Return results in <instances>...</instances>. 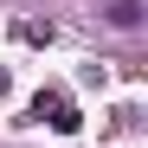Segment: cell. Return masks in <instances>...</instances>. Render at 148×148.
I'll return each instance as SVG.
<instances>
[{
  "label": "cell",
  "instance_id": "cell-3",
  "mask_svg": "<svg viewBox=\"0 0 148 148\" xmlns=\"http://www.w3.org/2000/svg\"><path fill=\"white\" fill-rule=\"evenodd\" d=\"M19 39H26V45H52V26H39V19H19V26H13Z\"/></svg>",
  "mask_w": 148,
  "mask_h": 148
},
{
  "label": "cell",
  "instance_id": "cell-4",
  "mask_svg": "<svg viewBox=\"0 0 148 148\" xmlns=\"http://www.w3.org/2000/svg\"><path fill=\"white\" fill-rule=\"evenodd\" d=\"M7 90H13V71H7V64H0V97H7Z\"/></svg>",
  "mask_w": 148,
  "mask_h": 148
},
{
  "label": "cell",
  "instance_id": "cell-1",
  "mask_svg": "<svg viewBox=\"0 0 148 148\" xmlns=\"http://www.w3.org/2000/svg\"><path fill=\"white\" fill-rule=\"evenodd\" d=\"M26 116H32V122H52L58 135H77V122H84L77 110H71V97H64V90H39L32 103H26Z\"/></svg>",
  "mask_w": 148,
  "mask_h": 148
},
{
  "label": "cell",
  "instance_id": "cell-2",
  "mask_svg": "<svg viewBox=\"0 0 148 148\" xmlns=\"http://www.w3.org/2000/svg\"><path fill=\"white\" fill-rule=\"evenodd\" d=\"M97 13H103V26H116V32H135L142 19H148L142 0H97Z\"/></svg>",
  "mask_w": 148,
  "mask_h": 148
}]
</instances>
